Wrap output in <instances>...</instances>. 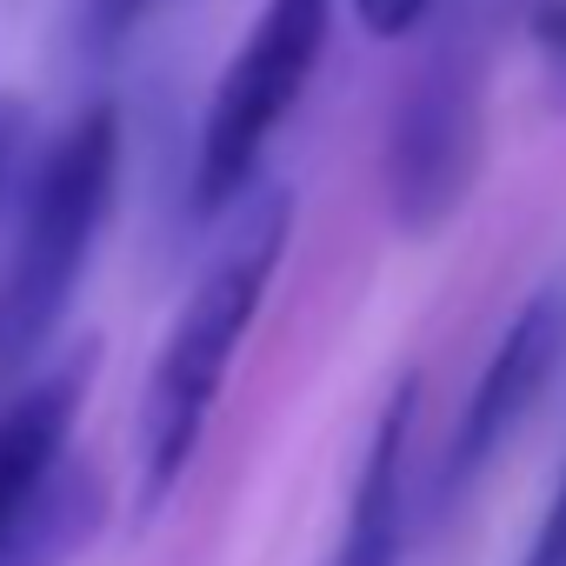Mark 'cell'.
I'll use <instances>...</instances> for the list:
<instances>
[{
    "mask_svg": "<svg viewBox=\"0 0 566 566\" xmlns=\"http://www.w3.org/2000/svg\"><path fill=\"white\" fill-rule=\"evenodd\" d=\"M334 28V0H266L253 34L213 81L200 154H193V213H227L260 187V154L307 94Z\"/></svg>",
    "mask_w": 566,
    "mask_h": 566,
    "instance_id": "3957f363",
    "label": "cell"
},
{
    "mask_svg": "<svg viewBox=\"0 0 566 566\" xmlns=\"http://www.w3.org/2000/svg\"><path fill=\"white\" fill-rule=\"evenodd\" d=\"M480 160H486V54L460 28V34H440L420 54L413 81L394 101V120H387L394 227L413 233V240L440 233L467 207V193L480 180Z\"/></svg>",
    "mask_w": 566,
    "mask_h": 566,
    "instance_id": "5b68a950",
    "label": "cell"
},
{
    "mask_svg": "<svg viewBox=\"0 0 566 566\" xmlns=\"http://www.w3.org/2000/svg\"><path fill=\"white\" fill-rule=\"evenodd\" d=\"M94 387V347L0 400V566H41L87 539L101 486L74 467V420Z\"/></svg>",
    "mask_w": 566,
    "mask_h": 566,
    "instance_id": "277c9868",
    "label": "cell"
},
{
    "mask_svg": "<svg viewBox=\"0 0 566 566\" xmlns=\"http://www.w3.org/2000/svg\"><path fill=\"white\" fill-rule=\"evenodd\" d=\"M526 41L539 54V74H546L553 101L566 107V0H533L526 8Z\"/></svg>",
    "mask_w": 566,
    "mask_h": 566,
    "instance_id": "ba28073f",
    "label": "cell"
},
{
    "mask_svg": "<svg viewBox=\"0 0 566 566\" xmlns=\"http://www.w3.org/2000/svg\"><path fill=\"white\" fill-rule=\"evenodd\" d=\"M427 8H433V0H354V21L374 41H400V34H413L427 21Z\"/></svg>",
    "mask_w": 566,
    "mask_h": 566,
    "instance_id": "9c48e42d",
    "label": "cell"
},
{
    "mask_svg": "<svg viewBox=\"0 0 566 566\" xmlns=\"http://www.w3.org/2000/svg\"><path fill=\"white\" fill-rule=\"evenodd\" d=\"M413 413H420V374H407L394 387V400L380 407V427L367 440L354 506H347V526H340L327 566H400V546H407V486H400V473H407Z\"/></svg>",
    "mask_w": 566,
    "mask_h": 566,
    "instance_id": "52a82bcc",
    "label": "cell"
},
{
    "mask_svg": "<svg viewBox=\"0 0 566 566\" xmlns=\"http://www.w3.org/2000/svg\"><path fill=\"white\" fill-rule=\"evenodd\" d=\"M559 360H566V294L539 287L493 340V354H486V367H480V380L447 433V453L433 473V506H453L493 467V453H506V440L520 433V420L533 413V400L546 394Z\"/></svg>",
    "mask_w": 566,
    "mask_h": 566,
    "instance_id": "8992f818",
    "label": "cell"
},
{
    "mask_svg": "<svg viewBox=\"0 0 566 566\" xmlns=\"http://www.w3.org/2000/svg\"><path fill=\"white\" fill-rule=\"evenodd\" d=\"M294 240V193L287 187H253L233 213V227L220 233V247L207 253L200 280L187 287L180 314L160 334V354L147 367L140 407H134V506L160 513L174 500V486L187 480L207 420L220 407V387L266 307V287Z\"/></svg>",
    "mask_w": 566,
    "mask_h": 566,
    "instance_id": "6da1fadb",
    "label": "cell"
},
{
    "mask_svg": "<svg viewBox=\"0 0 566 566\" xmlns=\"http://www.w3.org/2000/svg\"><path fill=\"white\" fill-rule=\"evenodd\" d=\"M520 566H566V480H559V493L546 500L539 533H533V546H526Z\"/></svg>",
    "mask_w": 566,
    "mask_h": 566,
    "instance_id": "8fae6325",
    "label": "cell"
},
{
    "mask_svg": "<svg viewBox=\"0 0 566 566\" xmlns=\"http://www.w3.org/2000/svg\"><path fill=\"white\" fill-rule=\"evenodd\" d=\"M154 14V0H101V41H114V34H127V28H140Z\"/></svg>",
    "mask_w": 566,
    "mask_h": 566,
    "instance_id": "7c38bea8",
    "label": "cell"
},
{
    "mask_svg": "<svg viewBox=\"0 0 566 566\" xmlns=\"http://www.w3.org/2000/svg\"><path fill=\"white\" fill-rule=\"evenodd\" d=\"M28 134H34V107H28L21 94L0 87V187L14 180V167H21V154H28Z\"/></svg>",
    "mask_w": 566,
    "mask_h": 566,
    "instance_id": "30bf717a",
    "label": "cell"
},
{
    "mask_svg": "<svg viewBox=\"0 0 566 566\" xmlns=\"http://www.w3.org/2000/svg\"><path fill=\"white\" fill-rule=\"evenodd\" d=\"M120 187V107L101 101L34 160L0 260V374L28 367L67 321Z\"/></svg>",
    "mask_w": 566,
    "mask_h": 566,
    "instance_id": "7a4b0ae2",
    "label": "cell"
}]
</instances>
